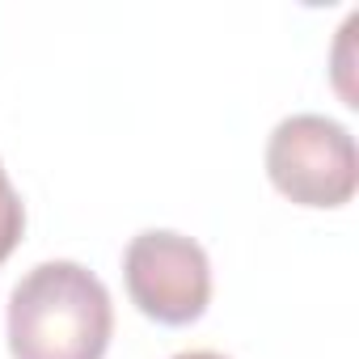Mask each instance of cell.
<instances>
[{
  "instance_id": "obj_5",
  "label": "cell",
  "mask_w": 359,
  "mask_h": 359,
  "mask_svg": "<svg viewBox=\"0 0 359 359\" xmlns=\"http://www.w3.org/2000/svg\"><path fill=\"white\" fill-rule=\"evenodd\" d=\"M173 359H229L220 351H182V355H173Z\"/></svg>"
},
{
  "instance_id": "obj_2",
  "label": "cell",
  "mask_w": 359,
  "mask_h": 359,
  "mask_svg": "<svg viewBox=\"0 0 359 359\" xmlns=\"http://www.w3.org/2000/svg\"><path fill=\"white\" fill-rule=\"evenodd\" d=\"M266 173L300 208H342L355 195V140L325 114H292L266 140Z\"/></svg>"
},
{
  "instance_id": "obj_4",
  "label": "cell",
  "mask_w": 359,
  "mask_h": 359,
  "mask_svg": "<svg viewBox=\"0 0 359 359\" xmlns=\"http://www.w3.org/2000/svg\"><path fill=\"white\" fill-rule=\"evenodd\" d=\"M22 229H26V208H22V195L13 191L5 165H0V262H5L18 241H22Z\"/></svg>"
},
{
  "instance_id": "obj_3",
  "label": "cell",
  "mask_w": 359,
  "mask_h": 359,
  "mask_svg": "<svg viewBox=\"0 0 359 359\" xmlns=\"http://www.w3.org/2000/svg\"><path fill=\"white\" fill-rule=\"evenodd\" d=\"M123 279L131 304L161 325H191L212 300V262L203 245L169 229L131 237L123 254Z\"/></svg>"
},
{
  "instance_id": "obj_1",
  "label": "cell",
  "mask_w": 359,
  "mask_h": 359,
  "mask_svg": "<svg viewBox=\"0 0 359 359\" xmlns=\"http://www.w3.org/2000/svg\"><path fill=\"white\" fill-rule=\"evenodd\" d=\"M114 330L106 283L68 258L39 262L9 296L13 359H102Z\"/></svg>"
}]
</instances>
